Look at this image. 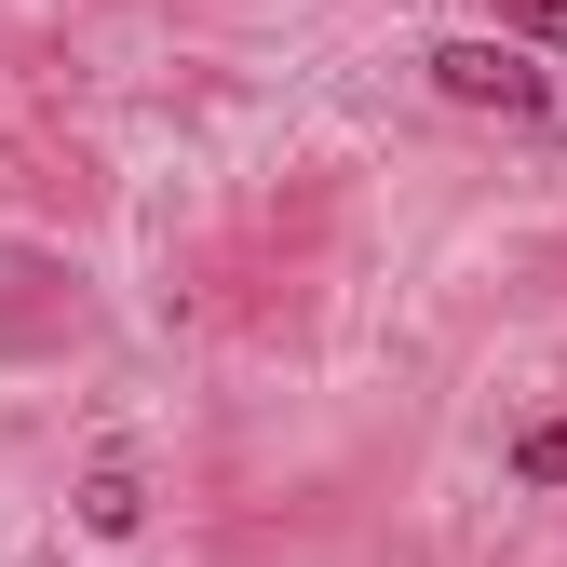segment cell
<instances>
[{
	"label": "cell",
	"instance_id": "1",
	"mask_svg": "<svg viewBox=\"0 0 567 567\" xmlns=\"http://www.w3.org/2000/svg\"><path fill=\"white\" fill-rule=\"evenodd\" d=\"M419 68H433V82H446L460 109H540V68H527L514 41H433Z\"/></svg>",
	"mask_w": 567,
	"mask_h": 567
},
{
	"label": "cell",
	"instance_id": "4",
	"mask_svg": "<svg viewBox=\"0 0 567 567\" xmlns=\"http://www.w3.org/2000/svg\"><path fill=\"white\" fill-rule=\"evenodd\" d=\"M501 14H514L527 41H554V54H567V0H501Z\"/></svg>",
	"mask_w": 567,
	"mask_h": 567
},
{
	"label": "cell",
	"instance_id": "2",
	"mask_svg": "<svg viewBox=\"0 0 567 567\" xmlns=\"http://www.w3.org/2000/svg\"><path fill=\"white\" fill-rule=\"evenodd\" d=\"M135 514H150V486H135V473H122V460H109V473H95V486H82V527H109V540H122V527H135Z\"/></svg>",
	"mask_w": 567,
	"mask_h": 567
},
{
	"label": "cell",
	"instance_id": "3",
	"mask_svg": "<svg viewBox=\"0 0 567 567\" xmlns=\"http://www.w3.org/2000/svg\"><path fill=\"white\" fill-rule=\"evenodd\" d=\"M514 473H527V486H567V419H540V433L514 446Z\"/></svg>",
	"mask_w": 567,
	"mask_h": 567
}]
</instances>
